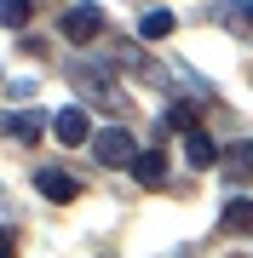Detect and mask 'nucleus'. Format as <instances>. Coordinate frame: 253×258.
Instances as JSON below:
<instances>
[{"label":"nucleus","mask_w":253,"mask_h":258,"mask_svg":"<svg viewBox=\"0 0 253 258\" xmlns=\"http://www.w3.org/2000/svg\"><path fill=\"white\" fill-rule=\"evenodd\" d=\"M69 75V86L92 103V109H110V115H132V103H127V92L110 81V75H98V63H69L64 69Z\"/></svg>","instance_id":"f257e3e1"},{"label":"nucleus","mask_w":253,"mask_h":258,"mask_svg":"<svg viewBox=\"0 0 253 258\" xmlns=\"http://www.w3.org/2000/svg\"><path fill=\"white\" fill-rule=\"evenodd\" d=\"M92 155L104 166H132L138 161V144H132L127 126H104V132H92Z\"/></svg>","instance_id":"f03ea898"},{"label":"nucleus","mask_w":253,"mask_h":258,"mask_svg":"<svg viewBox=\"0 0 253 258\" xmlns=\"http://www.w3.org/2000/svg\"><path fill=\"white\" fill-rule=\"evenodd\" d=\"M58 23H64V40H81V46H86V40H98V23H104V12L81 0V6H69Z\"/></svg>","instance_id":"7ed1b4c3"},{"label":"nucleus","mask_w":253,"mask_h":258,"mask_svg":"<svg viewBox=\"0 0 253 258\" xmlns=\"http://www.w3.org/2000/svg\"><path fill=\"white\" fill-rule=\"evenodd\" d=\"M52 138H58V144H92V120H86L81 103L64 109V115H52Z\"/></svg>","instance_id":"20e7f679"},{"label":"nucleus","mask_w":253,"mask_h":258,"mask_svg":"<svg viewBox=\"0 0 253 258\" xmlns=\"http://www.w3.org/2000/svg\"><path fill=\"white\" fill-rule=\"evenodd\" d=\"M127 172L138 178L144 189H161V184H167V155H161V144H156V149H138V161H132Z\"/></svg>","instance_id":"39448f33"},{"label":"nucleus","mask_w":253,"mask_h":258,"mask_svg":"<svg viewBox=\"0 0 253 258\" xmlns=\"http://www.w3.org/2000/svg\"><path fill=\"white\" fill-rule=\"evenodd\" d=\"M35 189L46 195V201H75V195H81V184H75L69 172H58V166H46V172H35Z\"/></svg>","instance_id":"423d86ee"},{"label":"nucleus","mask_w":253,"mask_h":258,"mask_svg":"<svg viewBox=\"0 0 253 258\" xmlns=\"http://www.w3.org/2000/svg\"><path fill=\"white\" fill-rule=\"evenodd\" d=\"M184 155H190V166H196V172H207V166H219V155H225V149H219V144L196 126V132H184Z\"/></svg>","instance_id":"0eeeda50"},{"label":"nucleus","mask_w":253,"mask_h":258,"mask_svg":"<svg viewBox=\"0 0 253 258\" xmlns=\"http://www.w3.org/2000/svg\"><path fill=\"white\" fill-rule=\"evenodd\" d=\"M219 224H225V235H253V201L247 195H230L225 212H219Z\"/></svg>","instance_id":"6e6552de"},{"label":"nucleus","mask_w":253,"mask_h":258,"mask_svg":"<svg viewBox=\"0 0 253 258\" xmlns=\"http://www.w3.org/2000/svg\"><path fill=\"white\" fill-rule=\"evenodd\" d=\"M219 166H225V178H230V184H242V178H253V138L230 144L225 155H219Z\"/></svg>","instance_id":"1a4fd4ad"},{"label":"nucleus","mask_w":253,"mask_h":258,"mask_svg":"<svg viewBox=\"0 0 253 258\" xmlns=\"http://www.w3.org/2000/svg\"><path fill=\"white\" fill-rule=\"evenodd\" d=\"M173 29H178V18H173L167 6H156V12H144V23H138V35H144V40H167Z\"/></svg>","instance_id":"9d476101"},{"label":"nucleus","mask_w":253,"mask_h":258,"mask_svg":"<svg viewBox=\"0 0 253 258\" xmlns=\"http://www.w3.org/2000/svg\"><path fill=\"white\" fill-rule=\"evenodd\" d=\"M0 132L18 138V144H35V138H40V120H35V115H6V120H0Z\"/></svg>","instance_id":"9b49d317"},{"label":"nucleus","mask_w":253,"mask_h":258,"mask_svg":"<svg viewBox=\"0 0 253 258\" xmlns=\"http://www.w3.org/2000/svg\"><path fill=\"white\" fill-rule=\"evenodd\" d=\"M219 18H225L230 29H253V0H225V6H219Z\"/></svg>","instance_id":"f8f14e48"},{"label":"nucleus","mask_w":253,"mask_h":258,"mask_svg":"<svg viewBox=\"0 0 253 258\" xmlns=\"http://www.w3.org/2000/svg\"><path fill=\"white\" fill-rule=\"evenodd\" d=\"M0 23H29V0H0Z\"/></svg>","instance_id":"ddd939ff"},{"label":"nucleus","mask_w":253,"mask_h":258,"mask_svg":"<svg viewBox=\"0 0 253 258\" xmlns=\"http://www.w3.org/2000/svg\"><path fill=\"white\" fill-rule=\"evenodd\" d=\"M167 126H178V132H196V109H190V103H173V109H167Z\"/></svg>","instance_id":"4468645a"},{"label":"nucleus","mask_w":253,"mask_h":258,"mask_svg":"<svg viewBox=\"0 0 253 258\" xmlns=\"http://www.w3.org/2000/svg\"><path fill=\"white\" fill-rule=\"evenodd\" d=\"M0 258H18V235L12 230H0Z\"/></svg>","instance_id":"2eb2a0df"}]
</instances>
